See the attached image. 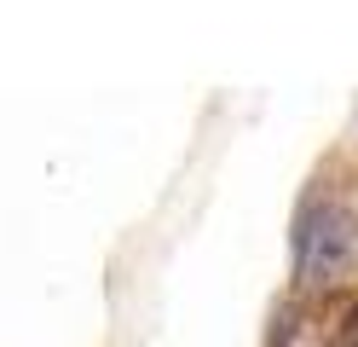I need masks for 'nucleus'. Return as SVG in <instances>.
Instances as JSON below:
<instances>
[{"mask_svg": "<svg viewBox=\"0 0 358 347\" xmlns=\"http://www.w3.org/2000/svg\"><path fill=\"white\" fill-rule=\"evenodd\" d=\"M347 254H352V220H347V208L324 203L318 215L306 220V231H301V278L318 284V278L347 266Z\"/></svg>", "mask_w": 358, "mask_h": 347, "instance_id": "1", "label": "nucleus"}]
</instances>
